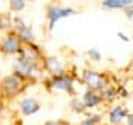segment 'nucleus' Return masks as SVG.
I'll list each match as a JSON object with an SVG mask.
<instances>
[{"instance_id":"nucleus-1","label":"nucleus","mask_w":133,"mask_h":125,"mask_svg":"<svg viewBox=\"0 0 133 125\" xmlns=\"http://www.w3.org/2000/svg\"><path fill=\"white\" fill-rule=\"evenodd\" d=\"M84 81L90 88H101V87H104V80L101 78L99 74L93 72V71L84 72Z\"/></svg>"},{"instance_id":"nucleus-2","label":"nucleus","mask_w":133,"mask_h":125,"mask_svg":"<svg viewBox=\"0 0 133 125\" xmlns=\"http://www.w3.org/2000/svg\"><path fill=\"white\" fill-rule=\"evenodd\" d=\"M72 12H74V10L70 9V7H66V9H64V7H50V10H49L50 27H53V24H55L58 19H61V18H64V16H68V15H71Z\"/></svg>"},{"instance_id":"nucleus-3","label":"nucleus","mask_w":133,"mask_h":125,"mask_svg":"<svg viewBox=\"0 0 133 125\" xmlns=\"http://www.w3.org/2000/svg\"><path fill=\"white\" fill-rule=\"evenodd\" d=\"M15 68L21 71V72H24L25 75H33L34 72V62L33 60H30V59H19V62L15 65Z\"/></svg>"},{"instance_id":"nucleus-4","label":"nucleus","mask_w":133,"mask_h":125,"mask_svg":"<svg viewBox=\"0 0 133 125\" xmlns=\"http://www.w3.org/2000/svg\"><path fill=\"white\" fill-rule=\"evenodd\" d=\"M38 103L34 99H25V100H22V103H21V111L24 112L25 115H31V113H34V112L38 111Z\"/></svg>"},{"instance_id":"nucleus-5","label":"nucleus","mask_w":133,"mask_h":125,"mask_svg":"<svg viewBox=\"0 0 133 125\" xmlns=\"http://www.w3.org/2000/svg\"><path fill=\"white\" fill-rule=\"evenodd\" d=\"M2 46H3V50H5L6 53H15V52H18V49H19L18 41H16L15 37H6V38L3 40Z\"/></svg>"},{"instance_id":"nucleus-6","label":"nucleus","mask_w":133,"mask_h":125,"mask_svg":"<svg viewBox=\"0 0 133 125\" xmlns=\"http://www.w3.org/2000/svg\"><path fill=\"white\" fill-rule=\"evenodd\" d=\"M3 85H5L6 93H15L19 88V81L15 77H6L3 81Z\"/></svg>"},{"instance_id":"nucleus-7","label":"nucleus","mask_w":133,"mask_h":125,"mask_svg":"<svg viewBox=\"0 0 133 125\" xmlns=\"http://www.w3.org/2000/svg\"><path fill=\"white\" fill-rule=\"evenodd\" d=\"M53 85L56 88H62V90H71V80L70 78H65V77H59V78H55L53 80Z\"/></svg>"},{"instance_id":"nucleus-8","label":"nucleus","mask_w":133,"mask_h":125,"mask_svg":"<svg viewBox=\"0 0 133 125\" xmlns=\"http://www.w3.org/2000/svg\"><path fill=\"white\" fill-rule=\"evenodd\" d=\"M126 115H127V111L118 106V107H114V109L111 111L109 118H111V121H112V122H118V121H121Z\"/></svg>"},{"instance_id":"nucleus-9","label":"nucleus","mask_w":133,"mask_h":125,"mask_svg":"<svg viewBox=\"0 0 133 125\" xmlns=\"http://www.w3.org/2000/svg\"><path fill=\"white\" fill-rule=\"evenodd\" d=\"M132 5L130 0H107L104 2V6L105 7H127V6Z\"/></svg>"},{"instance_id":"nucleus-10","label":"nucleus","mask_w":133,"mask_h":125,"mask_svg":"<svg viewBox=\"0 0 133 125\" xmlns=\"http://www.w3.org/2000/svg\"><path fill=\"white\" fill-rule=\"evenodd\" d=\"M48 68L52 74H56V75L62 74V65L58 59H53V58L48 59Z\"/></svg>"},{"instance_id":"nucleus-11","label":"nucleus","mask_w":133,"mask_h":125,"mask_svg":"<svg viewBox=\"0 0 133 125\" xmlns=\"http://www.w3.org/2000/svg\"><path fill=\"white\" fill-rule=\"evenodd\" d=\"M101 101V97L96 96L95 93H86L84 94V105L89 106V107H93Z\"/></svg>"},{"instance_id":"nucleus-12","label":"nucleus","mask_w":133,"mask_h":125,"mask_svg":"<svg viewBox=\"0 0 133 125\" xmlns=\"http://www.w3.org/2000/svg\"><path fill=\"white\" fill-rule=\"evenodd\" d=\"M19 35H21V37H22V40H25V41H28V40L33 38V34H31L30 28L24 27L21 22H19Z\"/></svg>"},{"instance_id":"nucleus-13","label":"nucleus","mask_w":133,"mask_h":125,"mask_svg":"<svg viewBox=\"0 0 133 125\" xmlns=\"http://www.w3.org/2000/svg\"><path fill=\"white\" fill-rule=\"evenodd\" d=\"M89 56H92L95 60H99L101 59V53L98 52L96 49H90V50H89Z\"/></svg>"},{"instance_id":"nucleus-14","label":"nucleus","mask_w":133,"mask_h":125,"mask_svg":"<svg viewBox=\"0 0 133 125\" xmlns=\"http://www.w3.org/2000/svg\"><path fill=\"white\" fill-rule=\"evenodd\" d=\"M10 6H12V9L19 10V9H22V7H24V2H12Z\"/></svg>"},{"instance_id":"nucleus-15","label":"nucleus","mask_w":133,"mask_h":125,"mask_svg":"<svg viewBox=\"0 0 133 125\" xmlns=\"http://www.w3.org/2000/svg\"><path fill=\"white\" fill-rule=\"evenodd\" d=\"M96 121H98V118H93V119H86V121H83V124H81V125H95Z\"/></svg>"},{"instance_id":"nucleus-16","label":"nucleus","mask_w":133,"mask_h":125,"mask_svg":"<svg viewBox=\"0 0 133 125\" xmlns=\"http://www.w3.org/2000/svg\"><path fill=\"white\" fill-rule=\"evenodd\" d=\"M71 105H72V109H76V111H81V103H80V101L74 100Z\"/></svg>"},{"instance_id":"nucleus-17","label":"nucleus","mask_w":133,"mask_h":125,"mask_svg":"<svg viewBox=\"0 0 133 125\" xmlns=\"http://www.w3.org/2000/svg\"><path fill=\"white\" fill-rule=\"evenodd\" d=\"M118 37H120V38H121V40H124V41H129V38H127V37H126V35H124L123 33H118Z\"/></svg>"},{"instance_id":"nucleus-18","label":"nucleus","mask_w":133,"mask_h":125,"mask_svg":"<svg viewBox=\"0 0 133 125\" xmlns=\"http://www.w3.org/2000/svg\"><path fill=\"white\" fill-rule=\"evenodd\" d=\"M129 125H133V115L129 116Z\"/></svg>"},{"instance_id":"nucleus-19","label":"nucleus","mask_w":133,"mask_h":125,"mask_svg":"<svg viewBox=\"0 0 133 125\" xmlns=\"http://www.w3.org/2000/svg\"><path fill=\"white\" fill-rule=\"evenodd\" d=\"M129 15H130V16H132V18H133V12H132V13H129Z\"/></svg>"}]
</instances>
